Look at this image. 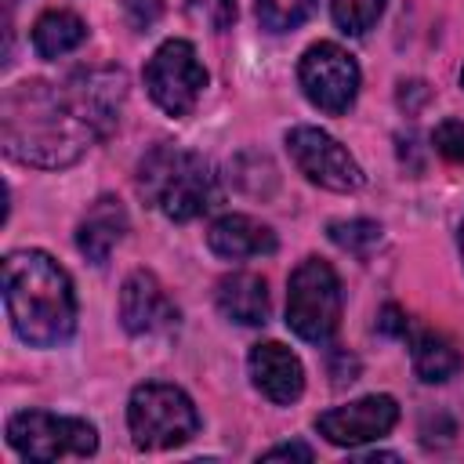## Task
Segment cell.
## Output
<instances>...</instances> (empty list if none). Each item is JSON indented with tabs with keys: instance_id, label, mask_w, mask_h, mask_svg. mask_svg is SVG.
<instances>
[{
	"instance_id": "obj_26",
	"label": "cell",
	"mask_w": 464,
	"mask_h": 464,
	"mask_svg": "<svg viewBox=\"0 0 464 464\" xmlns=\"http://www.w3.org/2000/svg\"><path fill=\"white\" fill-rule=\"evenodd\" d=\"M362 460H399V457L395 453H366Z\"/></svg>"
},
{
	"instance_id": "obj_19",
	"label": "cell",
	"mask_w": 464,
	"mask_h": 464,
	"mask_svg": "<svg viewBox=\"0 0 464 464\" xmlns=\"http://www.w3.org/2000/svg\"><path fill=\"white\" fill-rule=\"evenodd\" d=\"M315 11V0H257V22L268 33H290Z\"/></svg>"
},
{
	"instance_id": "obj_13",
	"label": "cell",
	"mask_w": 464,
	"mask_h": 464,
	"mask_svg": "<svg viewBox=\"0 0 464 464\" xmlns=\"http://www.w3.org/2000/svg\"><path fill=\"white\" fill-rule=\"evenodd\" d=\"M207 246L225 261L276 254V232L246 214H225L207 228Z\"/></svg>"
},
{
	"instance_id": "obj_5",
	"label": "cell",
	"mask_w": 464,
	"mask_h": 464,
	"mask_svg": "<svg viewBox=\"0 0 464 464\" xmlns=\"http://www.w3.org/2000/svg\"><path fill=\"white\" fill-rule=\"evenodd\" d=\"M341 323V283L337 272L323 257H304L286 290V326L312 344H323L334 337Z\"/></svg>"
},
{
	"instance_id": "obj_25",
	"label": "cell",
	"mask_w": 464,
	"mask_h": 464,
	"mask_svg": "<svg viewBox=\"0 0 464 464\" xmlns=\"http://www.w3.org/2000/svg\"><path fill=\"white\" fill-rule=\"evenodd\" d=\"M377 326H381L384 334H399V337H402V334H406V315H402L395 304H388V308L381 312V323H377Z\"/></svg>"
},
{
	"instance_id": "obj_7",
	"label": "cell",
	"mask_w": 464,
	"mask_h": 464,
	"mask_svg": "<svg viewBox=\"0 0 464 464\" xmlns=\"http://www.w3.org/2000/svg\"><path fill=\"white\" fill-rule=\"evenodd\" d=\"M145 87L149 98L167 116L192 112L196 98L207 87V69L196 58V47L188 40H167L156 47V54L145 62Z\"/></svg>"
},
{
	"instance_id": "obj_9",
	"label": "cell",
	"mask_w": 464,
	"mask_h": 464,
	"mask_svg": "<svg viewBox=\"0 0 464 464\" xmlns=\"http://www.w3.org/2000/svg\"><path fill=\"white\" fill-rule=\"evenodd\" d=\"M286 152L294 160V167L319 188H330V192H355L362 188L366 174L362 167L348 156V149L330 138L326 130L319 127H294L286 134Z\"/></svg>"
},
{
	"instance_id": "obj_14",
	"label": "cell",
	"mask_w": 464,
	"mask_h": 464,
	"mask_svg": "<svg viewBox=\"0 0 464 464\" xmlns=\"http://www.w3.org/2000/svg\"><path fill=\"white\" fill-rule=\"evenodd\" d=\"M123 232H127V210H123V203L112 199V196H102L83 214V221L76 228V246H80V254L91 265H105L109 254H112V246L123 239Z\"/></svg>"
},
{
	"instance_id": "obj_4",
	"label": "cell",
	"mask_w": 464,
	"mask_h": 464,
	"mask_svg": "<svg viewBox=\"0 0 464 464\" xmlns=\"http://www.w3.org/2000/svg\"><path fill=\"white\" fill-rule=\"evenodd\" d=\"M127 428L138 450H174L199 431V413L181 388L149 381L127 402Z\"/></svg>"
},
{
	"instance_id": "obj_21",
	"label": "cell",
	"mask_w": 464,
	"mask_h": 464,
	"mask_svg": "<svg viewBox=\"0 0 464 464\" xmlns=\"http://www.w3.org/2000/svg\"><path fill=\"white\" fill-rule=\"evenodd\" d=\"M431 145L442 160L450 163H464V120H442L431 134Z\"/></svg>"
},
{
	"instance_id": "obj_27",
	"label": "cell",
	"mask_w": 464,
	"mask_h": 464,
	"mask_svg": "<svg viewBox=\"0 0 464 464\" xmlns=\"http://www.w3.org/2000/svg\"><path fill=\"white\" fill-rule=\"evenodd\" d=\"M460 254H464V225H460Z\"/></svg>"
},
{
	"instance_id": "obj_12",
	"label": "cell",
	"mask_w": 464,
	"mask_h": 464,
	"mask_svg": "<svg viewBox=\"0 0 464 464\" xmlns=\"http://www.w3.org/2000/svg\"><path fill=\"white\" fill-rule=\"evenodd\" d=\"M246 366H250L254 388H257L268 402L290 406L294 399H301V392H304V366H301V359H297L286 344H279V341H261V344H254Z\"/></svg>"
},
{
	"instance_id": "obj_15",
	"label": "cell",
	"mask_w": 464,
	"mask_h": 464,
	"mask_svg": "<svg viewBox=\"0 0 464 464\" xmlns=\"http://www.w3.org/2000/svg\"><path fill=\"white\" fill-rule=\"evenodd\" d=\"M214 301H218V312L228 319V323H239V326H261L268 323V283L254 272H232L218 283L214 290Z\"/></svg>"
},
{
	"instance_id": "obj_24",
	"label": "cell",
	"mask_w": 464,
	"mask_h": 464,
	"mask_svg": "<svg viewBox=\"0 0 464 464\" xmlns=\"http://www.w3.org/2000/svg\"><path fill=\"white\" fill-rule=\"evenodd\" d=\"M283 457H297V460H312L315 453L304 446V442H286V446H272L265 453V460H283Z\"/></svg>"
},
{
	"instance_id": "obj_23",
	"label": "cell",
	"mask_w": 464,
	"mask_h": 464,
	"mask_svg": "<svg viewBox=\"0 0 464 464\" xmlns=\"http://www.w3.org/2000/svg\"><path fill=\"white\" fill-rule=\"evenodd\" d=\"M123 14L134 29H149L163 14V4L160 0H123Z\"/></svg>"
},
{
	"instance_id": "obj_2",
	"label": "cell",
	"mask_w": 464,
	"mask_h": 464,
	"mask_svg": "<svg viewBox=\"0 0 464 464\" xmlns=\"http://www.w3.org/2000/svg\"><path fill=\"white\" fill-rule=\"evenodd\" d=\"M4 304L14 334L33 348H58L76 330L69 272L44 250H11L4 257Z\"/></svg>"
},
{
	"instance_id": "obj_16",
	"label": "cell",
	"mask_w": 464,
	"mask_h": 464,
	"mask_svg": "<svg viewBox=\"0 0 464 464\" xmlns=\"http://www.w3.org/2000/svg\"><path fill=\"white\" fill-rule=\"evenodd\" d=\"M87 40V25L72 11H44L33 25V51L40 58H62Z\"/></svg>"
},
{
	"instance_id": "obj_20",
	"label": "cell",
	"mask_w": 464,
	"mask_h": 464,
	"mask_svg": "<svg viewBox=\"0 0 464 464\" xmlns=\"http://www.w3.org/2000/svg\"><path fill=\"white\" fill-rule=\"evenodd\" d=\"M388 0H330V11H334V22L341 33H352V36H362L366 29H373V22L381 18Z\"/></svg>"
},
{
	"instance_id": "obj_17",
	"label": "cell",
	"mask_w": 464,
	"mask_h": 464,
	"mask_svg": "<svg viewBox=\"0 0 464 464\" xmlns=\"http://www.w3.org/2000/svg\"><path fill=\"white\" fill-rule=\"evenodd\" d=\"M457 370H460V355H457V348H453L450 337L431 334V330H424V334L413 337V373H417L420 381L442 384V381H450Z\"/></svg>"
},
{
	"instance_id": "obj_8",
	"label": "cell",
	"mask_w": 464,
	"mask_h": 464,
	"mask_svg": "<svg viewBox=\"0 0 464 464\" xmlns=\"http://www.w3.org/2000/svg\"><path fill=\"white\" fill-rule=\"evenodd\" d=\"M297 80H301L304 98L315 109L330 112V116L344 112L355 102V94H359V65H355V58L344 47L330 44V40L312 44L301 54Z\"/></svg>"
},
{
	"instance_id": "obj_11",
	"label": "cell",
	"mask_w": 464,
	"mask_h": 464,
	"mask_svg": "<svg viewBox=\"0 0 464 464\" xmlns=\"http://www.w3.org/2000/svg\"><path fill=\"white\" fill-rule=\"evenodd\" d=\"M120 319L130 334H167L178 326V308L160 286V279L145 268L130 272L120 286Z\"/></svg>"
},
{
	"instance_id": "obj_18",
	"label": "cell",
	"mask_w": 464,
	"mask_h": 464,
	"mask_svg": "<svg viewBox=\"0 0 464 464\" xmlns=\"http://www.w3.org/2000/svg\"><path fill=\"white\" fill-rule=\"evenodd\" d=\"M326 236H330L341 250H348V254H355V257H370L373 246L381 243V225H377V221H366V218L330 221V225H326Z\"/></svg>"
},
{
	"instance_id": "obj_6",
	"label": "cell",
	"mask_w": 464,
	"mask_h": 464,
	"mask_svg": "<svg viewBox=\"0 0 464 464\" xmlns=\"http://www.w3.org/2000/svg\"><path fill=\"white\" fill-rule=\"evenodd\" d=\"M7 446L25 460L91 457L98 450V431L83 417H58V413H47V410H22L7 420Z\"/></svg>"
},
{
	"instance_id": "obj_10",
	"label": "cell",
	"mask_w": 464,
	"mask_h": 464,
	"mask_svg": "<svg viewBox=\"0 0 464 464\" xmlns=\"http://www.w3.org/2000/svg\"><path fill=\"white\" fill-rule=\"evenodd\" d=\"M399 420V406L392 395H366L348 406H334L315 417V428L334 446H362L373 439H384Z\"/></svg>"
},
{
	"instance_id": "obj_22",
	"label": "cell",
	"mask_w": 464,
	"mask_h": 464,
	"mask_svg": "<svg viewBox=\"0 0 464 464\" xmlns=\"http://www.w3.org/2000/svg\"><path fill=\"white\" fill-rule=\"evenodd\" d=\"M188 11L210 29H228L236 18V0H188Z\"/></svg>"
},
{
	"instance_id": "obj_28",
	"label": "cell",
	"mask_w": 464,
	"mask_h": 464,
	"mask_svg": "<svg viewBox=\"0 0 464 464\" xmlns=\"http://www.w3.org/2000/svg\"><path fill=\"white\" fill-rule=\"evenodd\" d=\"M460 83H464V69H460Z\"/></svg>"
},
{
	"instance_id": "obj_1",
	"label": "cell",
	"mask_w": 464,
	"mask_h": 464,
	"mask_svg": "<svg viewBox=\"0 0 464 464\" xmlns=\"http://www.w3.org/2000/svg\"><path fill=\"white\" fill-rule=\"evenodd\" d=\"M0 138L11 160L29 167H69L91 141L102 138L83 102L69 87H51L44 80H25L0 98Z\"/></svg>"
},
{
	"instance_id": "obj_3",
	"label": "cell",
	"mask_w": 464,
	"mask_h": 464,
	"mask_svg": "<svg viewBox=\"0 0 464 464\" xmlns=\"http://www.w3.org/2000/svg\"><path fill=\"white\" fill-rule=\"evenodd\" d=\"M141 196L170 221H192L218 203V178L199 152L156 145L138 167Z\"/></svg>"
}]
</instances>
